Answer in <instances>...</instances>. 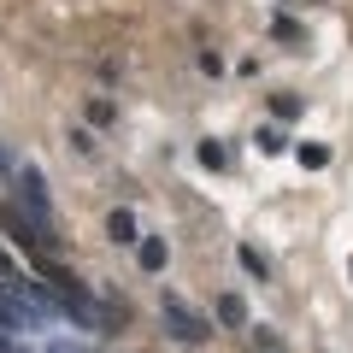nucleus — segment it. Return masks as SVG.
Masks as SVG:
<instances>
[{
	"label": "nucleus",
	"instance_id": "f257e3e1",
	"mask_svg": "<svg viewBox=\"0 0 353 353\" xmlns=\"http://www.w3.org/2000/svg\"><path fill=\"white\" fill-rule=\"evenodd\" d=\"M159 312H165V330H171L176 341H189V347L212 336V324H206V318L194 312V306L183 301V294H159Z\"/></svg>",
	"mask_w": 353,
	"mask_h": 353
},
{
	"label": "nucleus",
	"instance_id": "f03ea898",
	"mask_svg": "<svg viewBox=\"0 0 353 353\" xmlns=\"http://www.w3.org/2000/svg\"><path fill=\"white\" fill-rule=\"evenodd\" d=\"M18 194H24V206H30V218H36V224H53L48 183H41V171H36V165H24V171H18Z\"/></svg>",
	"mask_w": 353,
	"mask_h": 353
},
{
	"label": "nucleus",
	"instance_id": "7ed1b4c3",
	"mask_svg": "<svg viewBox=\"0 0 353 353\" xmlns=\"http://www.w3.org/2000/svg\"><path fill=\"white\" fill-rule=\"evenodd\" d=\"M106 236H112V241H141V230H136V212H130V206H118V212L106 218Z\"/></svg>",
	"mask_w": 353,
	"mask_h": 353
},
{
	"label": "nucleus",
	"instance_id": "20e7f679",
	"mask_svg": "<svg viewBox=\"0 0 353 353\" xmlns=\"http://www.w3.org/2000/svg\"><path fill=\"white\" fill-rule=\"evenodd\" d=\"M136 265H141V271H165V241L159 236H141L136 241Z\"/></svg>",
	"mask_w": 353,
	"mask_h": 353
},
{
	"label": "nucleus",
	"instance_id": "39448f33",
	"mask_svg": "<svg viewBox=\"0 0 353 353\" xmlns=\"http://www.w3.org/2000/svg\"><path fill=\"white\" fill-rule=\"evenodd\" d=\"M218 324H224V330H241V324H248V306H241V294H218Z\"/></svg>",
	"mask_w": 353,
	"mask_h": 353
},
{
	"label": "nucleus",
	"instance_id": "423d86ee",
	"mask_svg": "<svg viewBox=\"0 0 353 353\" xmlns=\"http://www.w3.org/2000/svg\"><path fill=\"white\" fill-rule=\"evenodd\" d=\"M236 259H241V271H248V277H259V283H265V271H271V265H265V253H259V248H236Z\"/></svg>",
	"mask_w": 353,
	"mask_h": 353
},
{
	"label": "nucleus",
	"instance_id": "0eeeda50",
	"mask_svg": "<svg viewBox=\"0 0 353 353\" xmlns=\"http://www.w3.org/2000/svg\"><path fill=\"white\" fill-rule=\"evenodd\" d=\"M201 165H206V171H224V165H230V153L218 148V141H201Z\"/></svg>",
	"mask_w": 353,
	"mask_h": 353
},
{
	"label": "nucleus",
	"instance_id": "6e6552de",
	"mask_svg": "<svg viewBox=\"0 0 353 353\" xmlns=\"http://www.w3.org/2000/svg\"><path fill=\"white\" fill-rule=\"evenodd\" d=\"M301 165H306V171H324V165H330V148H318V141L306 148V141H301Z\"/></svg>",
	"mask_w": 353,
	"mask_h": 353
},
{
	"label": "nucleus",
	"instance_id": "1a4fd4ad",
	"mask_svg": "<svg viewBox=\"0 0 353 353\" xmlns=\"http://www.w3.org/2000/svg\"><path fill=\"white\" fill-rule=\"evenodd\" d=\"M253 141H259V153H283V148H289V141H283V130H259Z\"/></svg>",
	"mask_w": 353,
	"mask_h": 353
},
{
	"label": "nucleus",
	"instance_id": "9d476101",
	"mask_svg": "<svg viewBox=\"0 0 353 353\" xmlns=\"http://www.w3.org/2000/svg\"><path fill=\"white\" fill-rule=\"evenodd\" d=\"M88 118H94V124H112L118 106H112V101H88Z\"/></svg>",
	"mask_w": 353,
	"mask_h": 353
},
{
	"label": "nucleus",
	"instance_id": "9b49d317",
	"mask_svg": "<svg viewBox=\"0 0 353 353\" xmlns=\"http://www.w3.org/2000/svg\"><path fill=\"white\" fill-rule=\"evenodd\" d=\"M271 36H277V41H301V24H294V18H277V24H271Z\"/></svg>",
	"mask_w": 353,
	"mask_h": 353
},
{
	"label": "nucleus",
	"instance_id": "f8f14e48",
	"mask_svg": "<svg viewBox=\"0 0 353 353\" xmlns=\"http://www.w3.org/2000/svg\"><path fill=\"white\" fill-rule=\"evenodd\" d=\"M271 112H277V118H301V101H294V94H277V101H271Z\"/></svg>",
	"mask_w": 353,
	"mask_h": 353
},
{
	"label": "nucleus",
	"instance_id": "ddd939ff",
	"mask_svg": "<svg viewBox=\"0 0 353 353\" xmlns=\"http://www.w3.org/2000/svg\"><path fill=\"white\" fill-rule=\"evenodd\" d=\"M71 148H77V153L88 159V153H94V136H88V130H71Z\"/></svg>",
	"mask_w": 353,
	"mask_h": 353
},
{
	"label": "nucleus",
	"instance_id": "4468645a",
	"mask_svg": "<svg viewBox=\"0 0 353 353\" xmlns=\"http://www.w3.org/2000/svg\"><path fill=\"white\" fill-rule=\"evenodd\" d=\"M48 353H83V347H77V341H53Z\"/></svg>",
	"mask_w": 353,
	"mask_h": 353
},
{
	"label": "nucleus",
	"instance_id": "2eb2a0df",
	"mask_svg": "<svg viewBox=\"0 0 353 353\" xmlns=\"http://www.w3.org/2000/svg\"><path fill=\"white\" fill-rule=\"evenodd\" d=\"M0 176H12V153L6 148H0Z\"/></svg>",
	"mask_w": 353,
	"mask_h": 353
},
{
	"label": "nucleus",
	"instance_id": "dca6fc26",
	"mask_svg": "<svg viewBox=\"0 0 353 353\" xmlns=\"http://www.w3.org/2000/svg\"><path fill=\"white\" fill-rule=\"evenodd\" d=\"M0 353H18V347H12V341H6V336H0Z\"/></svg>",
	"mask_w": 353,
	"mask_h": 353
},
{
	"label": "nucleus",
	"instance_id": "f3484780",
	"mask_svg": "<svg viewBox=\"0 0 353 353\" xmlns=\"http://www.w3.org/2000/svg\"><path fill=\"white\" fill-rule=\"evenodd\" d=\"M347 277H353V265H347Z\"/></svg>",
	"mask_w": 353,
	"mask_h": 353
}]
</instances>
